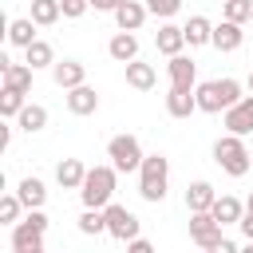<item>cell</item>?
<instances>
[{
  "mask_svg": "<svg viewBox=\"0 0 253 253\" xmlns=\"http://www.w3.org/2000/svg\"><path fill=\"white\" fill-rule=\"evenodd\" d=\"M103 213H107V233H111L115 241H130V237H138V217H134L126 206L107 202V206H103Z\"/></svg>",
  "mask_w": 253,
  "mask_h": 253,
  "instance_id": "8",
  "label": "cell"
},
{
  "mask_svg": "<svg viewBox=\"0 0 253 253\" xmlns=\"http://www.w3.org/2000/svg\"><path fill=\"white\" fill-rule=\"evenodd\" d=\"M245 210H249V213H253V194H249V198H245Z\"/></svg>",
  "mask_w": 253,
  "mask_h": 253,
  "instance_id": "39",
  "label": "cell"
},
{
  "mask_svg": "<svg viewBox=\"0 0 253 253\" xmlns=\"http://www.w3.org/2000/svg\"><path fill=\"white\" fill-rule=\"evenodd\" d=\"M16 126L28 130V134H40V130L47 126V107H40V103H24V111L16 115Z\"/></svg>",
  "mask_w": 253,
  "mask_h": 253,
  "instance_id": "22",
  "label": "cell"
},
{
  "mask_svg": "<svg viewBox=\"0 0 253 253\" xmlns=\"http://www.w3.org/2000/svg\"><path fill=\"white\" fill-rule=\"evenodd\" d=\"M24 63H28V67H36V71H40V67H51V63H55L51 43H47V40H32V43L24 47Z\"/></svg>",
  "mask_w": 253,
  "mask_h": 253,
  "instance_id": "27",
  "label": "cell"
},
{
  "mask_svg": "<svg viewBox=\"0 0 253 253\" xmlns=\"http://www.w3.org/2000/svg\"><path fill=\"white\" fill-rule=\"evenodd\" d=\"M8 146H12V126H4V130H0V150H8Z\"/></svg>",
  "mask_w": 253,
  "mask_h": 253,
  "instance_id": "38",
  "label": "cell"
},
{
  "mask_svg": "<svg viewBox=\"0 0 253 253\" xmlns=\"http://www.w3.org/2000/svg\"><path fill=\"white\" fill-rule=\"evenodd\" d=\"M190 241L198 245V249H206V253H213V249H221V221L213 217V210H198V213H190Z\"/></svg>",
  "mask_w": 253,
  "mask_h": 253,
  "instance_id": "7",
  "label": "cell"
},
{
  "mask_svg": "<svg viewBox=\"0 0 253 253\" xmlns=\"http://www.w3.org/2000/svg\"><path fill=\"white\" fill-rule=\"evenodd\" d=\"M241 213H245V202H237L233 194H221V198L213 202V217H217L221 225H237Z\"/></svg>",
  "mask_w": 253,
  "mask_h": 253,
  "instance_id": "26",
  "label": "cell"
},
{
  "mask_svg": "<svg viewBox=\"0 0 253 253\" xmlns=\"http://www.w3.org/2000/svg\"><path fill=\"white\" fill-rule=\"evenodd\" d=\"M20 210H24L20 194H4L0 198V225H16L20 221Z\"/></svg>",
  "mask_w": 253,
  "mask_h": 253,
  "instance_id": "31",
  "label": "cell"
},
{
  "mask_svg": "<svg viewBox=\"0 0 253 253\" xmlns=\"http://www.w3.org/2000/svg\"><path fill=\"white\" fill-rule=\"evenodd\" d=\"M126 249H130V253H150V241H146V237H130Z\"/></svg>",
  "mask_w": 253,
  "mask_h": 253,
  "instance_id": "36",
  "label": "cell"
},
{
  "mask_svg": "<svg viewBox=\"0 0 253 253\" xmlns=\"http://www.w3.org/2000/svg\"><path fill=\"white\" fill-rule=\"evenodd\" d=\"M221 123H225V130H229V134H241V138H245V134L253 130V95H241V99L225 111V119H221Z\"/></svg>",
  "mask_w": 253,
  "mask_h": 253,
  "instance_id": "9",
  "label": "cell"
},
{
  "mask_svg": "<svg viewBox=\"0 0 253 253\" xmlns=\"http://www.w3.org/2000/svg\"><path fill=\"white\" fill-rule=\"evenodd\" d=\"M111 16H115V24H119L123 32H138V28L146 24L150 8H146V4H138V0H126V4H119Z\"/></svg>",
  "mask_w": 253,
  "mask_h": 253,
  "instance_id": "12",
  "label": "cell"
},
{
  "mask_svg": "<svg viewBox=\"0 0 253 253\" xmlns=\"http://www.w3.org/2000/svg\"><path fill=\"white\" fill-rule=\"evenodd\" d=\"M154 47L170 59V55H178L182 47H186V28H178V24H162L158 32H154Z\"/></svg>",
  "mask_w": 253,
  "mask_h": 253,
  "instance_id": "15",
  "label": "cell"
},
{
  "mask_svg": "<svg viewBox=\"0 0 253 253\" xmlns=\"http://www.w3.org/2000/svg\"><path fill=\"white\" fill-rule=\"evenodd\" d=\"M32 71L28 63H12V59H0V75H4V87H16V91H28L32 87Z\"/></svg>",
  "mask_w": 253,
  "mask_h": 253,
  "instance_id": "20",
  "label": "cell"
},
{
  "mask_svg": "<svg viewBox=\"0 0 253 253\" xmlns=\"http://www.w3.org/2000/svg\"><path fill=\"white\" fill-rule=\"evenodd\" d=\"M24 95H28V91L4 87V91H0V115H4V119H16V115L24 111Z\"/></svg>",
  "mask_w": 253,
  "mask_h": 253,
  "instance_id": "30",
  "label": "cell"
},
{
  "mask_svg": "<svg viewBox=\"0 0 253 253\" xmlns=\"http://www.w3.org/2000/svg\"><path fill=\"white\" fill-rule=\"evenodd\" d=\"M241 43H245V32H241L237 20H221V24H213V47H217V51H237Z\"/></svg>",
  "mask_w": 253,
  "mask_h": 253,
  "instance_id": "14",
  "label": "cell"
},
{
  "mask_svg": "<svg viewBox=\"0 0 253 253\" xmlns=\"http://www.w3.org/2000/svg\"><path fill=\"white\" fill-rule=\"evenodd\" d=\"M119 4H126V0H91V8H95V12H115Z\"/></svg>",
  "mask_w": 253,
  "mask_h": 253,
  "instance_id": "37",
  "label": "cell"
},
{
  "mask_svg": "<svg viewBox=\"0 0 253 253\" xmlns=\"http://www.w3.org/2000/svg\"><path fill=\"white\" fill-rule=\"evenodd\" d=\"M36 28H40V24H36L32 16L12 20V24H8V43H12V47H28L32 40H40V36H36Z\"/></svg>",
  "mask_w": 253,
  "mask_h": 253,
  "instance_id": "23",
  "label": "cell"
},
{
  "mask_svg": "<svg viewBox=\"0 0 253 253\" xmlns=\"http://www.w3.org/2000/svg\"><path fill=\"white\" fill-rule=\"evenodd\" d=\"M115 182H119V170H115V166H87V178H83V186H79L83 206L103 210V206L111 202V194H115Z\"/></svg>",
  "mask_w": 253,
  "mask_h": 253,
  "instance_id": "4",
  "label": "cell"
},
{
  "mask_svg": "<svg viewBox=\"0 0 253 253\" xmlns=\"http://www.w3.org/2000/svg\"><path fill=\"white\" fill-rule=\"evenodd\" d=\"M245 87H249V91H253V71H249V79H245Z\"/></svg>",
  "mask_w": 253,
  "mask_h": 253,
  "instance_id": "40",
  "label": "cell"
},
{
  "mask_svg": "<svg viewBox=\"0 0 253 253\" xmlns=\"http://www.w3.org/2000/svg\"><path fill=\"white\" fill-rule=\"evenodd\" d=\"M43 233H47V213L28 210V217L12 225V253H43Z\"/></svg>",
  "mask_w": 253,
  "mask_h": 253,
  "instance_id": "5",
  "label": "cell"
},
{
  "mask_svg": "<svg viewBox=\"0 0 253 253\" xmlns=\"http://www.w3.org/2000/svg\"><path fill=\"white\" fill-rule=\"evenodd\" d=\"M166 111H170V119H190V115L198 111V95H194V91H182V87H170Z\"/></svg>",
  "mask_w": 253,
  "mask_h": 253,
  "instance_id": "19",
  "label": "cell"
},
{
  "mask_svg": "<svg viewBox=\"0 0 253 253\" xmlns=\"http://www.w3.org/2000/svg\"><path fill=\"white\" fill-rule=\"evenodd\" d=\"M237 225H241V237H245V241H253V213H249V210L241 213V221H237Z\"/></svg>",
  "mask_w": 253,
  "mask_h": 253,
  "instance_id": "35",
  "label": "cell"
},
{
  "mask_svg": "<svg viewBox=\"0 0 253 253\" xmlns=\"http://www.w3.org/2000/svg\"><path fill=\"white\" fill-rule=\"evenodd\" d=\"M213 202H217V190H213L206 178H198V182L186 186V210H190V213H198V210H213Z\"/></svg>",
  "mask_w": 253,
  "mask_h": 253,
  "instance_id": "18",
  "label": "cell"
},
{
  "mask_svg": "<svg viewBox=\"0 0 253 253\" xmlns=\"http://www.w3.org/2000/svg\"><path fill=\"white\" fill-rule=\"evenodd\" d=\"M107 158H111V166H115L119 174H134L146 154H142V142H138L134 134H115V138L107 142Z\"/></svg>",
  "mask_w": 253,
  "mask_h": 253,
  "instance_id": "6",
  "label": "cell"
},
{
  "mask_svg": "<svg viewBox=\"0 0 253 253\" xmlns=\"http://www.w3.org/2000/svg\"><path fill=\"white\" fill-rule=\"evenodd\" d=\"M221 4H225V20H237V24L253 20V0H221Z\"/></svg>",
  "mask_w": 253,
  "mask_h": 253,
  "instance_id": "32",
  "label": "cell"
},
{
  "mask_svg": "<svg viewBox=\"0 0 253 253\" xmlns=\"http://www.w3.org/2000/svg\"><path fill=\"white\" fill-rule=\"evenodd\" d=\"M79 233H83V237H99V233H107V213L95 210V206H87V210L79 213Z\"/></svg>",
  "mask_w": 253,
  "mask_h": 253,
  "instance_id": "28",
  "label": "cell"
},
{
  "mask_svg": "<svg viewBox=\"0 0 253 253\" xmlns=\"http://www.w3.org/2000/svg\"><path fill=\"white\" fill-rule=\"evenodd\" d=\"M194 95H198V111L221 115V111H229L241 99V83L237 79H206V83L194 87Z\"/></svg>",
  "mask_w": 253,
  "mask_h": 253,
  "instance_id": "1",
  "label": "cell"
},
{
  "mask_svg": "<svg viewBox=\"0 0 253 253\" xmlns=\"http://www.w3.org/2000/svg\"><path fill=\"white\" fill-rule=\"evenodd\" d=\"M67 111H71V115H95V111H99V91L87 87V83L71 87V91H67Z\"/></svg>",
  "mask_w": 253,
  "mask_h": 253,
  "instance_id": "17",
  "label": "cell"
},
{
  "mask_svg": "<svg viewBox=\"0 0 253 253\" xmlns=\"http://www.w3.org/2000/svg\"><path fill=\"white\" fill-rule=\"evenodd\" d=\"M16 194H20L24 210H43V202H47V186H43L40 178H24Z\"/></svg>",
  "mask_w": 253,
  "mask_h": 253,
  "instance_id": "25",
  "label": "cell"
},
{
  "mask_svg": "<svg viewBox=\"0 0 253 253\" xmlns=\"http://www.w3.org/2000/svg\"><path fill=\"white\" fill-rule=\"evenodd\" d=\"M59 8H63V16H67V20H79V16L91 8V0H59Z\"/></svg>",
  "mask_w": 253,
  "mask_h": 253,
  "instance_id": "34",
  "label": "cell"
},
{
  "mask_svg": "<svg viewBox=\"0 0 253 253\" xmlns=\"http://www.w3.org/2000/svg\"><path fill=\"white\" fill-rule=\"evenodd\" d=\"M170 190V158L166 154H146L138 166V194L142 202H162Z\"/></svg>",
  "mask_w": 253,
  "mask_h": 253,
  "instance_id": "2",
  "label": "cell"
},
{
  "mask_svg": "<svg viewBox=\"0 0 253 253\" xmlns=\"http://www.w3.org/2000/svg\"><path fill=\"white\" fill-rule=\"evenodd\" d=\"M59 16H63L59 0H32V20H36L40 28H51V24H59Z\"/></svg>",
  "mask_w": 253,
  "mask_h": 253,
  "instance_id": "29",
  "label": "cell"
},
{
  "mask_svg": "<svg viewBox=\"0 0 253 253\" xmlns=\"http://www.w3.org/2000/svg\"><path fill=\"white\" fill-rule=\"evenodd\" d=\"M146 8H150V16H162V20H170V16H178L182 0H146Z\"/></svg>",
  "mask_w": 253,
  "mask_h": 253,
  "instance_id": "33",
  "label": "cell"
},
{
  "mask_svg": "<svg viewBox=\"0 0 253 253\" xmlns=\"http://www.w3.org/2000/svg\"><path fill=\"white\" fill-rule=\"evenodd\" d=\"M213 162H217L229 178H245V174L253 170V154L245 150L241 134H221V138L213 142Z\"/></svg>",
  "mask_w": 253,
  "mask_h": 253,
  "instance_id": "3",
  "label": "cell"
},
{
  "mask_svg": "<svg viewBox=\"0 0 253 253\" xmlns=\"http://www.w3.org/2000/svg\"><path fill=\"white\" fill-rule=\"evenodd\" d=\"M83 178H87V166H83L79 158H63V162L55 166V182H59L63 190H79Z\"/></svg>",
  "mask_w": 253,
  "mask_h": 253,
  "instance_id": "21",
  "label": "cell"
},
{
  "mask_svg": "<svg viewBox=\"0 0 253 253\" xmlns=\"http://www.w3.org/2000/svg\"><path fill=\"white\" fill-rule=\"evenodd\" d=\"M107 55H111L115 63H130V59H138V36L119 28V32L111 36V43H107Z\"/></svg>",
  "mask_w": 253,
  "mask_h": 253,
  "instance_id": "13",
  "label": "cell"
},
{
  "mask_svg": "<svg viewBox=\"0 0 253 253\" xmlns=\"http://www.w3.org/2000/svg\"><path fill=\"white\" fill-rule=\"evenodd\" d=\"M51 79H55V87L71 91V87L87 83V67H83L79 59H55V63H51Z\"/></svg>",
  "mask_w": 253,
  "mask_h": 253,
  "instance_id": "11",
  "label": "cell"
},
{
  "mask_svg": "<svg viewBox=\"0 0 253 253\" xmlns=\"http://www.w3.org/2000/svg\"><path fill=\"white\" fill-rule=\"evenodd\" d=\"M123 67H126V87H134V91H154V83H158V71H154V63L130 59V63H123Z\"/></svg>",
  "mask_w": 253,
  "mask_h": 253,
  "instance_id": "16",
  "label": "cell"
},
{
  "mask_svg": "<svg viewBox=\"0 0 253 253\" xmlns=\"http://www.w3.org/2000/svg\"><path fill=\"white\" fill-rule=\"evenodd\" d=\"M186 43H190V47L213 43V24H210L206 16H190V20H186Z\"/></svg>",
  "mask_w": 253,
  "mask_h": 253,
  "instance_id": "24",
  "label": "cell"
},
{
  "mask_svg": "<svg viewBox=\"0 0 253 253\" xmlns=\"http://www.w3.org/2000/svg\"><path fill=\"white\" fill-rule=\"evenodd\" d=\"M166 71H170V87H182V91H194L198 87V63L190 59V55H170V63H166Z\"/></svg>",
  "mask_w": 253,
  "mask_h": 253,
  "instance_id": "10",
  "label": "cell"
}]
</instances>
